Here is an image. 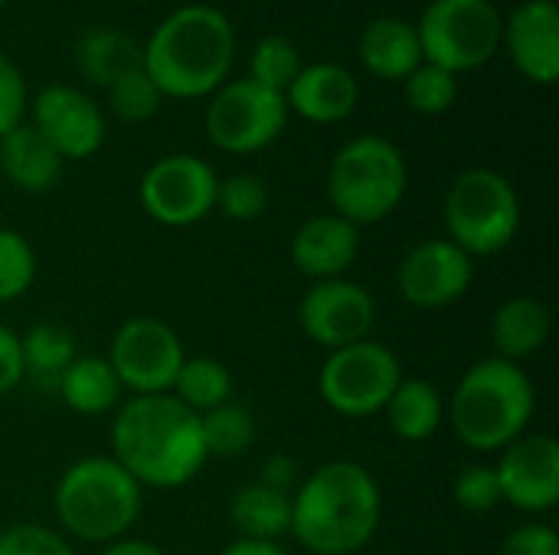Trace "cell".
Instances as JSON below:
<instances>
[{
  "label": "cell",
  "mask_w": 559,
  "mask_h": 555,
  "mask_svg": "<svg viewBox=\"0 0 559 555\" xmlns=\"http://www.w3.org/2000/svg\"><path fill=\"white\" fill-rule=\"evenodd\" d=\"M216 186L219 180L206 160L193 154H170L147 167L138 196L154 222L183 229L216 209Z\"/></svg>",
  "instance_id": "obj_12"
},
{
  "label": "cell",
  "mask_w": 559,
  "mask_h": 555,
  "mask_svg": "<svg viewBox=\"0 0 559 555\" xmlns=\"http://www.w3.org/2000/svg\"><path fill=\"white\" fill-rule=\"evenodd\" d=\"M200 435L210 458H236L255 442V422L242 406L223 402L200 415Z\"/></svg>",
  "instance_id": "obj_29"
},
{
  "label": "cell",
  "mask_w": 559,
  "mask_h": 555,
  "mask_svg": "<svg viewBox=\"0 0 559 555\" xmlns=\"http://www.w3.org/2000/svg\"><path fill=\"white\" fill-rule=\"evenodd\" d=\"M3 3H7V0H0V7H3Z\"/></svg>",
  "instance_id": "obj_43"
},
{
  "label": "cell",
  "mask_w": 559,
  "mask_h": 555,
  "mask_svg": "<svg viewBox=\"0 0 559 555\" xmlns=\"http://www.w3.org/2000/svg\"><path fill=\"white\" fill-rule=\"evenodd\" d=\"M357 101H360V85L337 62L301 65L295 82L285 88L288 111H298L311 124H337L350 118Z\"/></svg>",
  "instance_id": "obj_19"
},
{
  "label": "cell",
  "mask_w": 559,
  "mask_h": 555,
  "mask_svg": "<svg viewBox=\"0 0 559 555\" xmlns=\"http://www.w3.org/2000/svg\"><path fill=\"white\" fill-rule=\"evenodd\" d=\"M298 324L311 343L331 353L370 340V330L377 324V301L364 285L347 278L314 281L301 298Z\"/></svg>",
  "instance_id": "obj_13"
},
{
  "label": "cell",
  "mask_w": 559,
  "mask_h": 555,
  "mask_svg": "<svg viewBox=\"0 0 559 555\" xmlns=\"http://www.w3.org/2000/svg\"><path fill=\"white\" fill-rule=\"evenodd\" d=\"M216 206L233 222H252L269 209V186L255 173H233L216 186Z\"/></svg>",
  "instance_id": "obj_34"
},
{
  "label": "cell",
  "mask_w": 559,
  "mask_h": 555,
  "mask_svg": "<svg viewBox=\"0 0 559 555\" xmlns=\"http://www.w3.org/2000/svg\"><path fill=\"white\" fill-rule=\"evenodd\" d=\"M288 124V105L282 92H272L252 79L219 85L206 108V137L226 154H259L278 141Z\"/></svg>",
  "instance_id": "obj_10"
},
{
  "label": "cell",
  "mask_w": 559,
  "mask_h": 555,
  "mask_svg": "<svg viewBox=\"0 0 559 555\" xmlns=\"http://www.w3.org/2000/svg\"><path fill=\"white\" fill-rule=\"evenodd\" d=\"M475 281V262L449 239H429L416 245L400 272H396V291L406 304L419 311H439L468 294Z\"/></svg>",
  "instance_id": "obj_14"
},
{
  "label": "cell",
  "mask_w": 559,
  "mask_h": 555,
  "mask_svg": "<svg viewBox=\"0 0 559 555\" xmlns=\"http://www.w3.org/2000/svg\"><path fill=\"white\" fill-rule=\"evenodd\" d=\"M98 555H164V550L157 543H147V540H128V536H121V540L102 546Z\"/></svg>",
  "instance_id": "obj_41"
},
{
  "label": "cell",
  "mask_w": 559,
  "mask_h": 555,
  "mask_svg": "<svg viewBox=\"0 0 559 555\" xmlns=\"http://www.w3.org/2000/svg\"><path fill=\"white\" fill-rule=\"evenodd\" d=\"M36 281V252L33 245L13 232L0 229V304L23 298Z\"/></svg>",
  "instance_id": "obj_33"
},
{
  "label": "cell",
  "mask_w": 559,
  "mask_h": 555,
  "mask_svg": "<svg viewBox=\"0 0 559 555\" xmlns=\"http://www.w3.org/2000/svg\"><path fill=\"white\" fill-rule=\"evenodd\" d=\"M23 383V357H20V337L10 327H0V396L16 389Z\"/></svg>",
  "instance_id": "obj_39"
},
{
  "label": "cell",
  "mask_w": 559,
  "mask_h": 555,
  "mask_svg": "<svg viewBox=\"0 0 559 555\" xmlns=\"http://www.w3.org/2000/svg\"><path fill=\"white\" fill-rule=\"evenodd\" d=\"M452 497L462 510L468 514H491L504 504L501 497V484H498V471L488 464H472L465 468L455 484H452Z\"/></svg>",
  "instance_id": "obj_35"
},
{
  "label": "cell",
  "mask_w": 559,
  "mask_h": 555,
  "mask_svg": "<svg viewBox=\"0 0 559 555\" xmlns=\"http://www.w3.org/2000/svg\"><path fill=\"white\" fill-rule=\"evenodd\" d=\"M537 409L531 376L501 357L475 363L455 386L449 422L459 442L472 451H504L518 442Z\"/></svg>",
  "instance_id": "obj_4"
},
{
  "label": "cell",
  "mask_w": 559,
  "mask_h": 555,
  "mask_svg": "<svg viewBox=\"0 0 559 555\" xmlns=\"http://www.w3.org/2000/svg\"><path fill=\"white\" fill-rule=\"evenodd\" d=\"M504 16L491 0H429L416 23L423 62L452 75L481 69L501 49Z\"/></svg>",
  "instance_id": "obj_8"
},
{
  "label": "cell",
  "mask_w": 559,
  "mask_h": 555,
  "mask_svg": "<svg viewBox=\"0 0 559 555\" xmlns=\"http://www.w3.org/2000/svg\"><path fill=\"white\" fill-rule=\"evenodd\" d=\"M164 92L157 88V82L147 75L144 65L124 72L121 79H115L108 85V108L121 118V121H151L160 111Z\"/></svg>",
  "instance_id": "obj_31"
},
{
  "label": "cell",
  "mask_w": 559,
  "mask_h": 555,
  "mask_svg": "<svg viewBox=\"0 0 559 555\" xmlns=\"http://www.w3.org/2000/svg\"><path fill=\"white\" fill-rule=\"evenodd\" d=\"M0 555H75L72 546L49 527L16 523L0 533Z\"/></svg>",
  "instance_id": "obj_36"
},
{
  "label": "cell",
  "mask_w": 559,
  "mask_h": 555,
  "mask_svg": "<svg viewBox=\"0 0 559 555\" xmlns=\"http://www.w3.org/2000/svg\"><path fill=\"white\" fill-rule=\"evenodd\" d=\"M0 170L16 190L46 193L62 173V157L29 121H20L0 137Z\"/></svg>",
  "instance_id": "obj_20"
},
{
  "label": "cell",
  "mask_w": 559,
  "mask_h": 555,
  "mask_svg": "<svg viewBox=\"0 0 559 555\" xmlns=\"http://www.w3.org/2000/svg\"><path fill=\"white\" fill-rule=\"evenodd\" d=\"M295 474H298V468H295V461H292L288 455H272V458L262 464L259 484H269V487L285 491V494H295Z\"/></svg>",
  "instance_id": "obj_40"
},
{
  "label": "cell",
  "mask_w": 559,
  "mask_h": 555,
  "mask_svg": "<svg viewBox=\"0 0 559 555\" xmlns=\"http://www.w3.org/2000/svg\"><path fill=\"white\" fill-rule=\"evenodd\" d=\"M445 232L465 255H498L521 229V200L498 170H465L445 193Z\"/></svg>",
  "instance_id": "obj_7"
},
{
  "label": "cell",
  "mask_w": 559,
  "mask_h": 555,
  "mask_svg": "<svg viewBox=\"0 0 559 555\" xmlns=\"http://www.w3.org/2000/svg\"><path fill=\"white\" fill-rule=\"evenodd\" d=\"M386 425L400 442H426L432 438L445 422L442 396L426 379H403L390 402L383 406Z\"/></svg>",
  "instance_id": "obj_26"
},
{
  "label": "cell",
  "mask_w": 559,
  "mask_h": 555,
  "mask_svg": "<svg viewBox=\"0 0 559 555\" xmlns=\"http://www.w3.org/2000/svg\"><path fill=\"white\" fill-rule=\"evenodd\" d=\"M383 494L357 461H328L292 494V536L308 555L360 553L380 527Z\"/></svg>",
  "instance_id": "obj_2"
},
{
  "label": "cell",
  "mask_w": 559,
  "mask_h": 555,
  "mask_svg": "<svg viewBox=\"0 0 559 555\" xmlns=\"http://www.w3.org/2000/svg\"><path fill=\"white\" fill-rule=\"evenodd\" d=\"M56 393L79 415H105L121 406V383L105 357H75Z\"/></svg>",
  "instance_id": "obj_24"
},
{
  "label": "cell",
  "mask_w": 559,
  "mask_h": 555,
  "mask_svg": "<svg viewBox=\"0 0 559 555\" xmlns=\"http://www.w3.org/2000/svg\"><path fill=\"white\" fill-rule=\"evenodd\" d=\"M501 43L518 72L537 85L559 79V7L554 0H524L504 23Z\"/></svg>",
  "instance_id": "obj_17"
},
{
  "label": "cell",
  "mask_w": 559,
  "mask_h": 555,
  "mask_svg": "<svg viewBox=\"0 0 559 555\" xmlns=\"http://www.w3.org/2000/svg\"><path fill=\"white\" fill-rule=\"evenodd\" d=\"M547 337H550V311L540 298L518 294L495 311L491 343L501 360L521 363L534 357L547 343Z\"/></svg>",
  "instance_id": "obj_22"
},
{
  "label": "cell",
  "mask_w": 559,
  "mask_h": 555,
  "mask_svg": "<svg viewBox=\"0 0 559 555\" xmlns=\"http://www.w3.org/2000/svg\"><path fill=\"white\" fill-rule=\"evenodd\" d=\"M121 383L134 396L170 393L187 353L174 327L157 317H131L115 330L111 350L105 357Z\"/></svg>",
  "instance_id": "obj_11"
},
{
  "label": "cell",
  "mask_w": 559,
  "mask_h": 555,
  "mask_svg": "<svg viewBox=\"0 0 559 555\" xmlns=\"http://www.w3.org/2000/svg\"><path fill=\"white\" fill-rule=\"evenodd\" d=\"M56 520L66 533L108 546L141 517V484L115 458H82L56 484Z\"/></svg>",
  "instance_id": "obj_5"
},
{
  "label": "cell",
  "mask_w": 559,
  "mask_h": 555,
  "mask_svg": "<svg viewBox=\"0 0 559 555\" xmlns=\"http://www.w3.org/2000/svg\"><path fill=\"white\" fill-rule=\"evenodd\" d=\"M75 62H79V72L92 82V85H102L108 88L115 79H121L124 72L144 65V52H141V43L124 33V29H111V26H98V29H88L79 46H75Z\"/></svg>",
  "instance_id": "obj_23"
},
{
  "label": "cell",
  "mask_w": 559,
  "mask_h": 555,
  "mask_svg": "<svg viewBox=\"0 0 559 555\" xmlns=\"http://www.w3.org/2000/svg\"><path fill=\"white\" fill-rule=\"evenodd\" d=\"M501 497L524 514H547L559 504V442L554 435H521L498 461Z\"/></svg>",
  "instance_id": "obj_16"
},
{
  "label": "cell",
  "mask_w": 559,
  "mask_h": 555,
  "mask_svg": "<svg viewBox=\"0 0 559 555\" xmlns=\"http://www.w3.org/2000/svg\"><path fill=\"white\" fill-rule=\"evenodd\" d=\"M409 170L403 150L380 134L350 137L328 167V200L347 222L370 226L386 219L406 196Z\"/></svg>",
  "instance_id": "obj_6"
},
{
  "label": "cell",
  "mask_w": 559,
  "mask_h": 555,
  "mask_svg": "<svg viewBox=\"0 0 559 555\" xmlns=\"http://www.w3.org/2000/svg\"><path fill=\"white\" fill-rule=\"evenodd\" d=\"M292 262L301 275L314 281L341 278L357 252H360V229L337 213H324L308 219L295 236H292Z\"/></svg>",
  "instance_id": "obj_18"
},
{
  "label": "cell",
  "mask_w": 559,
  "mask_h": 555,
  "mask_svg": "<svg viewBox=\"0 0 559 555\" xmlns=\"http://www.w3.org/2000/svg\"><path fill=\"white\" fill-rule=\"evenodd\" d=\"M29 124L62 160H85L105 144V114L75 85H46L33 101Z\"/></svg>",
  "instance_id": "obj_15"
},
{
  "label": "cell",
  "mask_w": 559,
  "mask_h": 555,
  "mask_svg": "<svg viewBox=\"0 0 559 555\" xmlns=\"http://www.w3.org/2000/svg\"><path fill=\"white\" fill-rule=\"evenodd\" d=\"M111 458L141 487L157 491L190 484L210 458L200 435V415L170 393L131 396L121 402L111 422Z\"/></svg>",
  "instance_id": "obj_1"
},
{
  "label": "cell",
  "mask_w": 559,
  "mask_h": 555,
  "mask_svg": "<svg viewBox=\"0 0 559 555\" xmlns=\"http://www.w3.org/2000/svg\"><path fill=\"white\" fill-rule=\"evenodd\" d=\"M357 52L367 72L390 82H403L423 62L416 26L396 16H377L373 23H367Z\"/></svg>",
  "instance_id": "obj_21"
},
{
  "label": "cell",
  "mask_w": 559,
  "mask_h": 555,
  "mask_svg": "<svg viewBox=\"0 0 559 555\" xmlns=\"http://www.w3.org/2000/svg\"><path fill=\"white\" fill-rule=\"evenodd\" d=\"M170 396L180 399L187 409H193L197 415L229 402L233 396V376L229 370L213 360V357H187L174 386H170Z\"/></svg>",
  "instance_id": "obj_28"
},
{
  "label": "cell",
  "mask_w": 559,
  "mask_h": 555,
  "mask_svg": "<svg viewBox=\"0 0 559 555\" xmlns=\"http://www.w3.org/2000/svg\"><path fill=\"white\" fill-rule=\"evenodd\" d=\"M20 357H23V379L56 389L69 363L75 360V337L59 324H36L20 337Z\"/></svg>",
  "instance_id": "obj_27"
},
{
  "label": "cell",
  "mask_w": 559,
  "mask_h": 555,
  "mask_svg": "<svg viewBox=\"0 0 559 555\" xmlns=\"http://www.w3.org/2000/svg\"><path fill=\"white\" fill-rule=\"evenodd\" d=\"M219 555H288L278 543H272V540H236V543H229L226 550Z\"/></svg>",
  "instance_id": "obj_42"
},
{
  "label": "cell",
  "mask_w": 559,
  "mask_h": 555,
  "mask_svg": "<svg viewBox=\"0 0 559 555\" xmlns=\"http://www.w3.org/2000/svg\"><path fill=\"white\" fill-rule=\"evenodd\" d=\"M400 383L403 366L396 353L377 340L331 350L318 376L321 399L344 419H370L383 412Z\"/></svg>",
  "instance_id": "obj_9"
},
{
  "label": "cell",
  "mask_w": 559,
  "mask_h": 555,
  "mask_svg": "<svg viewBox=\"0 0 559 555\" xmlns=\"http://www.w3.org/2000/svg\"><path fill=\"white\" fill-rule=\"evenodd\" d=\"M26 111V82L10 56L0 52V137L23 121Z\"/></svg>",
  "instance_id": "obj_37"
},
{
  "label": "cell",
  "mask_w": 559,
  "mask_h": 555,
  "mask_svg": "<svg viewBox=\"0 0 559 555\" xmlns=\"http://www.w3.org/2000/svg\"><path fill=\"white\" fill-rule=\"evenodd\" d=\"M498 555H559V536L547 523H524L511 530Z\"/></svg>",
  "instance_id": "obj_38"
},
{
  "label": "cell",
  "mask_w": 559,
  "mask_h": 555,
  "mask_svg": "<svg viewBox=\"0 0 559 555\" xmlns=\"http://www.w3.org/2000/svg\"><path fill=\"white\" fill-rule=\"evenodd\" d=\"M229 520L239 530V540H272L292 530V494L269 484H246L233 494Z\"/></svg>",
  "instance_id": "obj_25"
},
{
  "label": "cell",
  "mask_w": 559,
  "mask_h": 555,
  "mask_svg": "<svg viewBox=\"0 0 559 555\" xmlns=\"http://www.w3.org/2000/svg\"><path fill=\"white\" fill-rule=\"evenodd\" d=\"M301 72V52L288 36H262L249 56V79L282 92L295 82V75Z\"/></svg>",
  "instance_id": "obj_30"
},
{
  "label": "cell",
  "mask_w": 559,
  "mask_h": 555,
  "mask_svg": "<svg viewBox=\"0 0 559 555\" xmlns=\"http://www.w3.org/2000/svg\"><path fill=\"white\" fill-rule=\"evenodd\" d=\"M141 52L147 75L167 98H200L226 82L236 56V33L219 7L187 3L157 23Z\"/></svg>",
  "instance_id": "obj_3"
},
{
  "label": "cell",
  "mask_w": 559,
  "mask_h": 555,
  "mask_svg": "<svg viewBox=\"0 0 559 555\" xmlns=\"http://www.w3.org/2000/svg\"><path fill=\"white\" fill-rule=\"evenodd\" d=\"M403 88H406V101L413 111L419 114H445L452 105H455V95H459V75L432 65V62H419L406 79H403Z\"/></svg>",
  "instance_id": "obj_32"
}]
</instances>
